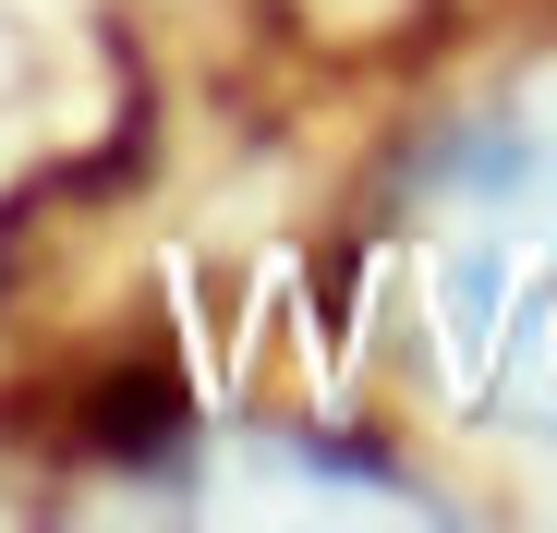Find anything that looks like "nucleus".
Masks as SVG:
<instances>
[{
  "instance_id": "f257e3e1",
  "label": "nucleus",
  "mask_w": 557,
  "mask_h": 533,
  "mask_svg": "<svg viewBox=\"0 0 557 533\" xmlns=\"http://www.w3.org/2000/svg\"><path fill=\"white\" fill-rule=\"evenodd\" d=\"M412 303L448 388L557 449V73L473 110L412 183Z\"/></svg>"
}]
</instances>
